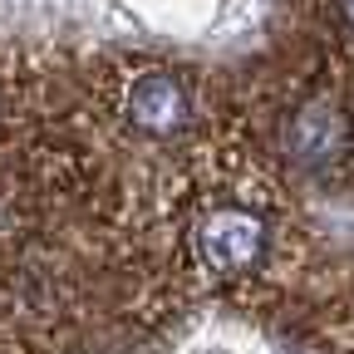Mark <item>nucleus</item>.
<instances>
[{
	"instance_id": "f257e3e1",
	"label": "nucleus",
	"mask_w": 354,
	"mask_h": 354,
	"mask_svg": "<svg viewBox=\"0 0 354 354\" xmlns=\"http://www.w3.org/2000/svg\"><path fill=\"white\" fill-rule=\"evenodd\" d=\"M271 246H276V221L251 197L216 192L187 216V256L216 286H236L256 276L271 261Z\"/></svg>"
},
{
	"instance_id": "20e7f679",
	"label": "nucleus",
	"mask_w": 354,
	"mask_h": 354,
	"mask_svg": "<svg viewBox=\"0 0 354 354\" xmlns=\"http://www.w3.org/2000/svg\"><path fill=\"white\" fill-rule=\"evenodd\" d=\"M325 6H330V15H335V25L354 35V0H325Z\"/></svg>"
},
{
	"instance_id": "7ed1b4c3",
	"label": "nucleus",
	"mask_w": 354,
	"mask_h": 354,
	"mask_svg": "<svg viewBox=\"0 0 354 354\" xmlns=\"http://www.w3.org/2000/svg\"><path fill=\"white\" fill-rule=\"evenodd\" d=\"M118 118L128 133H138L148 143H177L187 138L202 118V94L187 74H177L167 64L138 69L123 84V99H118Z\"/></svg>"
},
{
	"instance_id": "f03ea898",
	"label": "nucleus",
	"mask_w": 354,
	"mask_h": 354,
	"mask_svg": "<svg viewBox=\"0 0 354 354\" xmlns=\"http://www.w3.org/2000/svg\"><path fill=\"white\" fill-rule=\"evenodd\" d=\"M281 153L310 177H344L354 167V109L339 88H305L281 113Z\"/></svg>"
}]
</instances>
